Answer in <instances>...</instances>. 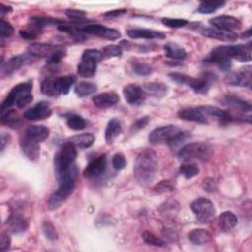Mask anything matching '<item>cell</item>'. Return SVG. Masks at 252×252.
<instances>
[{
	"instance_id": "1",
	"label": "cell",
	"mask_w": 252,
	"mask_h": 252,
	"mask_svg": "<svg viewBox=\"0 0 252 252\" xmlns=\"http://www.w3.org/2000/svg\"><path fill=\"white\" fill-rule=\"evenodd\" d=\"M231 58L237 59L241 62L251 61V47L250 44L243 45H220L214 48L208 57L205 59L206 62L215 63L218 66L231 61Z\"/></svg>"
},
{
	"instance_id": "2",
	"label": "cell",
	"mask_w": 252,
	"mask_h": 252,
	"mask_svg": "<svg viewBox=\"0 0 252 252\" xmlns=\"http://www.w3.org/2000/svg\"><path fill=\"white\" fill-rule=\"evenodd\" d=\"M158 169L157 154L151 149H145L136 158L134 174L141 185H148L155 179Z\"/></svg>"
},
{
	"instance_id": "3",
	"label": "cell",
	"mask_w": 252,
	"mask_h": 252,
	"mask_svg": "<svg viewBox=\"0 0 252 252\" xmlns=\"http://www.w3.org/2000/svg\"><path fill=\"white\" fill-rule=\"evenodd\" d=\"M76 157L77 148L71 142L68 141L61 146L54 156V170L57 179L66 175H77Z\"/></svg>"
},
{
	"instance_id": "4",
	"label": "cell",
	"mask_w": 252,
	"mask_h": 252,
	"mask_svg": "<svg viewBox=\"0 0 252 252\" xmlns=\"http://www.w3.org/2000/svg\"><path fill=\"white\" fill-rule=\"evenodd\" d=\"M187 137V133L183 132L180 128L175 125H166L156 128L149 135V142L153 145L164 144L167 143L172 149L181 144L185 138Z\"/></svg>"
},
{
	"instance_id": "5",
	"label": "cell",
	"mask_w": 252,
	"mask_h": 252,
	"mask_svg": "<svg viewBox=\"0 0 252 252\" xmlns=\"http://www.w3.org/2000/svg\"><path fill=\"white\" fill-rule=\"evenodd\" d=\"M32 82L28 81L16 85L8 94L6 98L1 104V112L7 110L9 107L13 106L15 103L19 108H24L30 104L32 99Z\"/></svg>"
},
{
	"instance_id": "6",
	"label": "cell",
	"mask_w": 252,
	"mask_h": 252,
	"mask_svg": "<svg viewBox=\"0 0 252 252\" xmlns=\"http://www.w3.org/2000/svg\"><path fill=\"white\" fill-rule=\"evenodd\" d=\"M213 155V148L203 142L190 143L183 146L177 153L178 158L186 162L192 160L207 161Z\"/></svg>"
},
{
	"instance_id": "7",
	"label": "cell",
	"mask_w": 252,
	"mask_h": 252,
	"mask_svg": "<svg viewBox=\"0 0 252 252\" xmlns=\"http://www.w3.org/2000/svg\"><path fill=\"white\" fill-rule=\"evenodd\" d=\"M102 52L97 49H86L82 54V59L77 66L79 76L90 78L95 74L97 62L102 58Z\"/></svg>"
},
{
	"instance_id": "8",
	"label": "cell",
	"mask_w": 252,
	"mask_h": 252,
	"mask_svg": "<svg viewBox=\"0 0 252 252\" xmlns=\"http://www.w3.org/2000/svg\"><path fill=\"white\" fill-rule=\"evenodd\" d=\"M191 210L201 222L210 221L216 213L213 203L206 198H198L192 202Z\"/></svg>"
},
{
	"instance_id": "9",
	"label": "cell",
	"mask_w": 252,
	"mask_h": 252,
	"mask_svg": "<svg viewBox=\"0 0 252 252\" xmlns=\"http://www.w3.org/2000/svg\"><path fill=\"white\" fill-rule=\"evenodd\" d=\"M216 80V75L211 72H206L198 78L190 77L187 80L186 86H189L194 92L198 94H206Z\"/></svg>"
},
{
	"instance_id": "10",
	"label": "cell",
	"mask_w": 252,
	"mask_h": 252,
	"mask_svg": "<svg viewBox=\"0 0 252 252\" xmlns=\"http://www.w3.org/2000/svg\"><path fill=\"white\" fill-rule=\"evenodd\" d=\"M224 82L230 86L250 87L251 86V66H245L237 72H230L224 78Z\"/></svg>"
},
{
	"instance_id": "11",
	"label": "cell",
	"mask_w": 252,
	"mask_h": 252,
	"mask_svg": "<svg viewBox=\"0 0 252 252\" xmlns=\"http://www.w3.org/2000/svg\"><path fill=\"white\" fill-rule=\"evenodd\" d=\"M82 31L84 32L94 34L99 37H103L109 40H115L120 38L121 33L118 30L112 29V28H107L98 24H90L82 28Z\"/></svg>"
},
{
	"instance_id": "12",
	"label": "cell",
	"mask_w": 252,
	"mask_h": 252,
	"mask_svg": "<svg viewBox=\"0 0 252 252\" xmlns=\"http://www.w3.org/2000/svg\"><path fill=\"white\" fill-rule=\"evenodd\" d=\"M123 95L131 105H141L147 96L146 92L136 84H129L123 88Z\"/></svg>"
},
{
	"instance_id": "13",
	"label": "cell",
	"mask_w": 252,
	"mask_h": 252,
	"mask_svg": "<svg viewBox=\"0 0 252 252\" xmlns=\"http://www.w3.org/2000/svg\"><path fill=\"white\" fill-rule=\"evenodd\" d=\"M210 23L211 25H213L215 29L222 30L226 32L237 31L241 28V22L237 18L232 16H227V15H222V16L213 18L210 20Z\"/></svg>"
},
{
	"instance_id": "14",
	"label": "cell",
	"mask_w": 252,
	"mask_h": 252,
	"mask_svg": "<svg viewBox=\"0 0 252 252\" xmlns=\"http://www.w3.org/2000/svg\"><path fill=\"white\" fill-rule=\"evenodd\" d=\"M61 46H55L47 43L42 42H33L29 45L28 52L30 55L33 57H39V58H51L59 49Z\"/></svg>"
},
{
	"instance_id": "15",
	"label": "cell",
	"mask_w": 252,
	"mask_h": 252,
	"mask_svg": "<svg viewBox=\"0 0 252 252\" xmlns=\"http://www.w3.org/2000/svg\"><path fill=\"white\" fill-rule=\"evenodd\" d=\"M106 170V157L101 155L94 159H93L83 171V174L87 178H97L101 176Z\"/></svg>"
},
{
	"instance_id": "16",
	"label": "cell",
	"mask_w": 252,
	"mask_h": 252,
	"mask_svg": "<svg viewBox=\"0 0 252 252\" xmlns=\"http://www.w3.org/2000/svg\"><path fill=\"white\" fill-rule=\"evenodd\" d=\"M51 108L47 101H39L32 107L27 109L24 112L25 118L29 120H41L44 118H47L51 115Z\"/></svg>"
},
{
	"instance_id": "17",
	"label": "cell",
	"mask_w": 252,
	"mask_h": 252,
	"mask_svg": "<svg viewBox=\"0 0 252 252\" xmlns=\"http://www.w3.org/2000/svg\"><path fill=\"white\" fill-rule=\"evenodd\" d=\"M200 108V110L203 112V114L208 118H215L218 119L220 121H223V122H229V121H234L235 117L231 115L230 112L220 109V107L217 106H213V105H201L198 106Z\"/></svg>"
},
{
	"instance_id": "18",
	"label": "cell",
	"mask_w": 252,
	"mask_h": 252,
	"mask_svg": "<svg viewBox=\"0 0 252 252\" xmlns=\"http://www.w3.org/2000/svg\"><path fill=\"white\" fill-rule=\"evenodd\" d=\"M29 61V56L26 54H20L10 58L7 62L1 64L2 76H9L22 68Z\"/></svg>"
},
{
	"instance_id": "19",
	"label": "cell",
	"mask_w": 252,
	"mask_h": 252,
	"mask_svg": "<svg viewBox=\"0 0 252 252\" xmlns=\"http://www.w3.org/2000/svg\"><path fill=\"white\" fill-rule=\"evenodd\" d=\"M20 146L23 153L30 160H37L40 155V147L39 144L28 139L24 135L20 139Z\"/></svg>"
},
{
	"instance_id": "20",
	"label": "cell",
	"mask_w": 252,
	"mask_h": 252,
	"mask_svg": "<svg viewBox=\"0 0 252 252\" xmlns=\"http://www.w3.org/2000/svg\"><path fill=\"white\" fill-rule=\"evenodd\" d=\"M92 100L98 108H108L117 104L119 101V95L114 92H104L94 95Z\"/></svg>"
},
{
	"instance_id": "21",
	"label": "cell",
	"mask_w": 252,
	"mask_h": 252,
	"mask_svg": "<svg viewBox=\"0 0 252 252\" xmlns=\"http://www.w3.org/2000/svg\"><path fill=\"white\" fill-rule=\"evenodd\" d=\"M49 132L50 131L46 126L33 124V125L28 126V128L25 130L24 136L32 141L40 143L49 136Z\"/></svg>"
},
{
	"instance_id": "22",
	"label": "cell",
	"mask_w": 252,
	"mask_h": 252,
	"mask_svg": "<svg viewBox=\"0 0 252 252\" xmlns=\"http://www.w3.org/2000/svg\"><path fill=\"white\" fill-rule=\"evenodd\" d=\"M179 118L186 120V121H192L197 123L206 124L208 123V118L203 114V112L200 110L199 107H185L178 111Z\"/></svg>"
},
{
	"instance_id": "23",
	"label": "cell",
	"mask_w": 252,
	"mask_h": 252,
	"mask_svg": "<svg viewBox=\"0 0 252 252\" xmlns=\"http://www.w3.org/2000/svg\"><path fill=\"white\" fill-rule=\"evenodd\" d=\"M6 226L9 231L13 233H20L28 228L29 222L23 215L12 214L6 220Z\"/></svg>"
},
{
	"instance_id": "24",
	"label": "cell",
	"mask_w": 252,
	"mask_h": 252,
	"mask_svg": "<svg viewBox=\"0 0 252 252\" xmlns=\"http://www.w3.org/2000/svg\"><path fill=\"white\" fill-rule=\"evenodd\" d=\"M127 34L131 38H145V39H163L165 33L160 31L150 30V29H131L127 31Z\"/></svg>"
},
{
	"instance_id": "25",
	"label": "cell",
	"mask_w": 252,
	"mask_h": 252,
	"mask_svg": "<svg viewBox=\"0 0 252 252\" xmlns=\"http://www.w3.org/2000/svg\"><path fill=\"white\" fill-rule=\"evenodd\" d=\"M202 33L210 38L221 40V41H234L237 39L238 35L237 33L233 32H226L222 30H218V29H212V28H207L202 31Z\"/></svg>"
},
{
	"instance_id": "26",
	"label": "cell",
	"mask_w": 252,
	"mask_h": 252,
	"mask_svg": "<svg viewBox=\"0 0 252 252\" xmlns=\"http://www.w3.org/2000/svg\"><path fill=\"white\" fill-rule=\"evenodd\" d=\"M75 82H76V77L73 75H67V76L54 79V88L57 95L67 94L71 87L75 84Z\"/></svg>"
},
{
	"instance_id": "27",
	"label": "cell",
	"mask_w": 252,
	"mask_h": 252,
	"mask_svg": "<svg viewBox=\"0 0 252 252\" xmlns=\"http://www.w3.org/2000/svg\"><path fill=\"white\" fill-rule=\"evenodd\" d=\"M237 222H238L237 217L232 212H229V211H225L221 213L218 220V224L220 228L225 232L233 229L236 226Z\"/></svg>"
},
{
	"instance_id": "28",
	"label": "cell",
	"mask_w": 252,
	"mask_h": 252,
	"mask_svg": "<svg viewBox=\"0 0 252 252\" xmlns=\"http://www.w3.org/2000/svg\"><path fill=\"white\" fill-rule=\"evenodd\" d=\"M121 123L117 118H112L108 121L105 129V141L107 144H111L121 133Z\"/></svg>"
},
{
	"instance_id": "29",
	"label": "cell",
	"mask_w": 252,
	"mask_h": 252,
	"mask_svg": "<svg viewBox=\"0 0 252 252\" xmlns=\"http://www.w3.org/2000/svg\"><path fill=\"white\" fill-rule=\"evenodd\" d=\"M189 240L195 245H205L211 241L212 235L209 231L201 228L193 229L188 233Z\"/></svg>"
},
{
	"instance_id": "30",
	"label": "cell",
	"mask_w": 252,
	"mask_h": 252,
	"mask_svg": "<svg viewBox=\"0 0 252 252\" xmlns=\"http://www.w3.org/2000/svg\"><path fill=\"white\" fill-rule=\"evenodd\" d=\"M1 122H2V124L10 127L12 129H17L22 124L19 114L13 109H9V110L7 109L5 111H2Z\"/></svg>"
},
{
	"instance_id": "31",
	"label": "cell",
	"mask_w": 252,
	"mask_h": 252,
	"mask_svg": "<svg viewBox=\"0 0 252 252\" xmlns=\"http://www.w3.org/2000/svg\"><path fill=\"white\" fill-rule=\"evenodd\" d=\"M165 56L174 60H180L186 57L185 49L175 42H168L163 46Z\"/></svg>"
},
{
	"instance_id": "32",
	"label": "cell",
	"mask_w": 252,
	"mask_h": 252,
	"mask_svg": "<svg viewBox=\"0 0 252 252\" xmlns=\"http://www.w3.org/2000/svg\"><path fill=\"white\" fill-rule=\"evenodd\" d=\"M94 136L92 133H83L72 137L69 142H71L76 148L87 149L90 148L94 143Z\"/></svg>"
},
{
	"instance_id": "33",
	"label": "cell",
	"mask_w": 252,
	"mask_h": 252,
	"mask_svg": "<svg viewBox=\"0 0 252 252\" xmlns=\"http://www.w3.org/2000/svg\"><path fill=\"white\" fill-rule=\"evenodd\" d=\"M222 103L228 106H231L233 108L239 109L243 112H250L251 111V104L248 101H245L243 99H240L238 97L232 96V95H226L222 98Z\"/></svg>"
},
{
	"instance_id": "34",
	"label": "cell",
	"mask_w": 252,
	"mask_h": 252,
	"mask_svg": "<svg viewBox=\"0 0 252 252\" xmlns=\"http://www.w3.org/2000/svg\"><path fill=\"white\" fill-rule=\"evenodd\" d=\"M143 90L146 92V94H150L154 96H164L167 93V87L163 83H146L143 85Z\"/></svg>"
},
{
	"instance_id": "35",
	"label": "cell",
	"mask_w": 252,
	"mask_h": 252,
	"mask_svg": "<svg viewBox=\"0 0 252 252\" xmlns=\"http://www.w3.org/2000/svg\"><path fill=\"white\" fill-rule=\"evenodd\" d=\"M74 92L80 97L88 96L96 92V85L92 82H80L75 86Z\"/></svg>"
},
{
	"instance_id": "36",
	"label": "cell",
	"mask_w": 252,
	"mask_h": 252,
	"mask_svg": "<svg viewBox=\"0 0 252 252\" xmlns=\"http://www.w3.org/2000/svg\"><path fill=\"white\" fill-rule=\"evenodd\" d=\"M225 4L223 1H206L200 3L198 7V12L202 14H211L214 13L219 8L222 7Z\"/></svg>"
},
{
	"instance_id": "37",
	"label": "cell",
	"mask_w": 252,
	"mask_h": 252,
	"mask_svg": "<svg viewBox=\"0 0 252 252\" xmlns=\"http://www.w3.org/2000/svg\"><path fill=\"white\" fill-rule=\"evenodd\" d=\"M199 167L196 163H193V162H186V163H183L180 168H179V172L181 175H183L186 179H190L196 175L199 174Z\"/></svg>"
},
{
	"instance_id": "38",
	"label": "cell",
	"mask_w": 252,
	"mask_h": 252,
	"mask_svg": "<svg viewBox=\"0 0 252 252\" xmlns=\"http://www.w3.org/2000/svg\"><path fill=\"white\" fill-rule=\"evenodd\" d=\"M67 125L70 129L72 130H75V131H80V130H83L85 127H86V121L85 119L78 115V114H73V115H70L68 118H67Z\"/></svg>"
},
{
	"instance_id": "39",
	"label": "cell",
	"mask_w": 252,
	"mask_h": 252,
	"mask_svg": "<svg viewBox=\"0 0 252 252\" xmlns=\"http://www.w3.org/2000/svg\"><path fill=\"white\" fill-rule=\"evenodd\" d=\"M142 237H143V240L149 244V245H153V246H158V247H162L164 246L165 242L160 239L159 237H158L157 235H155L153 232L151 231H144L143 234H142Z\"/></svg>"
},
{
	"instance_id": "40",
	"label": "cell",
	"mask_w": 252,
	"mask_h": 252,
	"mask_svg": "<svg viewBox=\"0 0 252 252\" xmlns=\"http://www.w3.org/2000/svg\"><path fill=\"white\" fill-rule=\"evenodd\" d=\"M40 90H41V92L44 94H46L48 96H55V95H57L55 88H54V79L53 80L52 79H44L41 82Z\"/></svg>"
},
{
	"instance_id": "41",
	"label": "cell",
	"mask_w": 252,
	"mask_h": 252,
	"mask_svg": "<svg viewBox=\"0 0 252 252\" xmlns=\"http://www.w3.org/2000/svg\"><path fill=\"white\" fill-rule=\"evenodd\" d=\"M154 190L159 194L170 193L174 191V185L170 182V180H161L155 186Z\"/></svg>"
},
{
	"instance_id": "42",
	"label": "cell",
	"mask_w": 252,
	"mask_h": 252,
	"mask_svg": "<svg viewBox=\"0 0 252 252\" xmlns=\"http://www.w3.org/2000/svg\"><path fill=\"white\" fill-rule=\"evenodd\" d=\"M161 22L163 25L169 27V28H182L185 27L188 24L187 20L184 19H172V18H162Z\"/></svg>"
},
{
	"instance_id": "43",
	"label": "cell",
	"mask_w": 252,
	"mask_h": 252,
	"mask_svg": "<svg viewBox=\"0 0 252 252\" xmlns=\"http://www.w3.org/2000/svg\"><path fill=\"white\" fill-rule=\"evenodd\" d=\"M42 231H43L44 235L50 240H55L58 237V234H57V231H56L55 227L49 221H44L42 223Z\"/></svg>"
},
{
	"instance_id": "44",
	"label": "cell",
	"mask_w": 252,
	"mask_h": 252,
	"mask_svg": "<svg viewBox=\"0 0 252 252\" xmlns=\"http://www.w3.org/2000/svg\"><path fill=\"white\" fill-rule=\"evenodd\" d=\"M101 52L104 57H117L122 54V49L118 45H107L103 47Z\"/></svg>"
},
{
	"instance_id": "45",
	"label": "cell",
	"mask_w": 252,
	"mask_h": 252,
	"mask_svg": "<svg viewBox=\"0 0 252 252\" xmlns=\"http://www.w3.org/2000/svg\"><path fill=\"white\" fill-rule=\"evenodd\" d=\"M14 32V28L13 26L4 21V20H1L0 21V33H1V38L4 39V37H10Z\"/></svg>"
},
{
	"instance_id": "46",
	"label": "cell",
	"mask_w": 252,
	"mask_h": 252,
	"mask_svg": "<svg viewBox=\"0 0 252 252\" xmlns=\"http://www.w3.org/2000/svg\"><path fill=\"white\" fill-rule=\"evenodd\" d=\"M39 33V28L37 27H32L31 29H28V30H21L20 31V35L27 39V40H32V39H34L36 38V36L38 35Z\"/></svg>"
},
{
	"instance_id": "47",
	"label": "cell",
	"mask_w": 252,
	"mask_h": 252,
	"mask_svg": "<svg viewBox=\"0 0 252 252\" xmlns=\"http://www.w3.org/2000/svg\"><path fill=\"white\" fill-rule=\"evenodd\" d=\"M112 166L116 169V170H120L123 169L126 165V159L125 157L123 156V154L121 153H117L112 157V160H111Z\"/></svg>"
},
{
	"instance_id": "48",
	"label": "cell",
	"mask_w": 252,
	"mask_h": 252,
	"mask_svg": "<svg viewBox=\"0 0 252 252\" xmlns=\"http://www.w3.org/2000/svg\"><path fill=\"white\" fill-rule=\"evenodd\" d=\"M150 121V117L149 116H143V117H140L139 119H137L132 125H131V128H130V132L131 133H136L138 132L139 130L143 129Z\"/></svg>"
},
{
	"instance_id": "49",
	"label": "cell",
	"mask_w": 252,
	"mask_h": 252,
	"mask_svg": "<svg viewBox=\"0 0 252 252\" xmlns=\"http://www.w3.org/2000/svg\"><path fill=\"white\" fill-rule=\"evenodd\" d=\"M133 71L140 76H147L151 74L152 68L145 63H135L133 65Z\"/></svg>"
},
{
	"instance_id": "50",
	"label": "cell",
	"mask_w": 252,
	"mask_h": 252,
	"mask_svg": "<svg viewBox=\"0 0 252 252\" xmlns=\"http://www.w3.org/2000/svg\"><path fill=\"white\" fill-rule=\"evenodd\" d=\"M66 15L73 19V20H81L86 16V13L81 10H76V9H68L66 10Z\"/></svg>"
},
{
	"instance_id": "51",
	"label": "cell",
	"mask_w": 252,
	"mask_h": 252,
	"mask_svg": "<svg viewBox=\"0 0 252 252\" xmlns=\"http://www.w3.org/2000/svg\"><path fill=\"white\" fill-rule=\"evenodd\" d=\"M10 244H11V238L9 237V235L6 234V233H2V234H1L0 250H1V251H5V250L9 249Z\"/></svg>"
},
{
	"instance_id": "52",
	"label": "cell",
	"mask_w": 252,
	"mask_h": 252,
	"mask_svg": "<svg viewBox=\"0 0 252 252\" xmlns=\"http://www.w3.org/2000/svg\"><path fill=\"white\" fill-rule=\"evenodd\" d=\"M127 13V10L126 9H115V10H112V11H109L107 13H105V17H108V18H116V17H119V16H122L123 14Z\"/></svg>"
},
{
	"instance_id": "53",
	"label": "cell",
	"mask_w": 252,
	"mask_h": 252,
	"mask_svg": "<svg viewBox=\"0 0 252 252\" xmlns=\"http://www.w3.org/2000/svg\"><path fill=\"white\" fill-rule=\"evenodd\" d=\"M9 140H10V136L3 133L1 136V151H4L6 144L9 143Z\"/></svg>"
},
{
	"instance_id": "54",
	"label": "cell",
	"mask_w": 252,
	"mask_h": 252,
	"mask_svg": "<svg viewBox=\"0 0 252 252\" xmlns=\"http://www.w3.org/2000/svg\"><path fill=\"white\" fill-rule=\"evenodd\" d=\"M12 11V8L11 7H9V6H5L4 4H0V12H1V15L3 16L4 14H6V13H9V12H11Z\"/></svg>"
}]
</instances>
